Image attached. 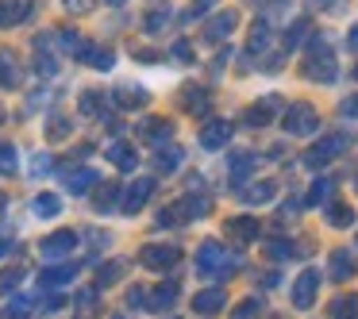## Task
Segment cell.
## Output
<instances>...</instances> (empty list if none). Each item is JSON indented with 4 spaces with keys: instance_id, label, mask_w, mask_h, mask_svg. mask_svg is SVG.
Returning <instances> with one entry per match:
<instances>
[{
    "instance_id": "d4e9b609",
    "label": "cell",
    "mask_w": 358,
    "mask_h": 319,
    "mask_svg": "<svg viewBox=\"0 0 358 319\" xmlns=\"http://www.w3.org/2000/svg\"><path fill=\"white\" fill-rule=\"evenodd\" d=\"M12 62H16L12 54H0V85H16V81H20V73H16V66H12Z\"/></svg>"
},
{
    "instance_id": "5bb4252c",
    "label": "cell",
    "mask_w": 358,
    "mask_h": 319,
    "mask_svg": "<svg viewBox=\"0 0 358 319\" xmlns=\"http://www.w3.org/2000/svg\"><path fill=\"white\" fill-rule=\"evenodd\" d=\"M350 273H355V258H350L347 250H335V254H331V277L335 281H347Z\"/></svg>"
},
{
    "instance_id": "8992f818",
    "label": "cell",
    "mask_w": 358,
    "mask_h": 319,
    "mask_svg": "<svg viewBox=\"0 0 358 319\" xmlns=\"http://www.w3.org/2000/svg\"><path fill=\"white\" fill-rule=\"evenodd\" d=\"M150 193H155V181H150V177L135 181V185L127 188V196H124V212H127V216H135V212L150 200Z\"/></svg>"
},
{
    "instance_id": "3957f363",
    "label": "cell",
    "mask_w": 358,
    "mask_h": 319,
    "mask_svg": "<svg viewBox=\"0 0 358 319\" xmlns=\"http://www.w3.org/2000/svg\"><path fill=\"white\" fill-rule=\"evenodd\" d=\"M347 135H327L324 142H320V147H312L308 154H304V162L312 165V170H316V165H324V162H331L335 154H343V150H347Z\"/></svg>"
},
{
    "instance_id": "74e56055",
    "label": "cell",
    "mask_w": 358,
    "mask_h": 319,
    "mask_svg": "<svg viewBox=\"0 0 358 319\" xmlns=\"http://www.w3.org/2000/svg\"><path fill=\"white\" fill-rule=\"evenodd\" d=\"M255 316H258V300L239 304V311H235V319H255Z\"/></svg>"
},
{
    "instance_id": "f6af8a7d",
    "label": "cell",
    "mask_w": 358,
    "mask_h": 319,
    "mask_svg": "<svg viewBox=\"0 0 358 319\" xmlns=\"http://www.w3.org/2000/svg\"><path fill=\"white\" fill-rule=\"evenodd\" d=\"M93 304H96V292H81L78 296V308H93Z\"/></svg>"
},
{
    "instance_id": "60d3db41",
    "label": "cell",
    "mask_w": 358,
    "mask_h": 319,
    "mask_svg": "<svg viewBox=\"0 0 358 319\" xmlns=\"http://www.w3.org/2000/svg\"><path fill=\"white\" fill-rule=\"evenodd\" d=\"M66 135H70V124H66V119H55V124H50V139H66Z\"/></svg>"
},
{
    "instance_id": "e575fe53",
    "label": "cell",
    "mask_w": 358,
    "mask_h": 319,
    "mask_svg": "<svg viewBox=\"0 0 358 319\" xmlns=\"http://www.w3.org/2000/svg\"><path fill=\"white\" fill-rule=\"evenodd\" d=\"M20 277H24V269H4L0 273V292H12L20 285Z\"/></svg>"
},
{
    "instance_id": "ab89813d",
    "label": "cell",
    "mask_w": 358,
    "mask_h": 319,
    "mask_svg": "<svg viewBox=\"0 0 358 319\" xmlns=\"http://www.w3.org/2000/svg\"><path fill=\"white\" fill-rule=\"evenodd\" d=\"M339 112H343L347 119H358V96H350V101H343V104H339Z\"/></svg>"
},
{
    "instance_id": "603a6c76",
    "label": "cell",
    "mask_w": 358,
    "mask_h": 319,
    "mask_svg": "<svg viewBox=\"0 0 358 319\" xmlns=\"http://www.w3.org/2000/svg\"><path fill=\"white\" fill-rule=\"evenodd\" d=\"M124 269H127V265H124V262H120V258H116V262L101 265V273H96V281H101V285H116V281L124 277Z\"/></svg>"
},
{
    "instance_id": "277c9868",
    "label": "cell",
    "mask_w": 358,
    "mask_h": 319,
    "mask_svg": "<svg viewBox=\"0 0 358 319\" xmlns=\"http://www.w3.org/2000/svg\"><path fill=\"white\" fill-rule=\"evenodd\" d=\"M285 131H293V135L316 131V108H308V104H293V108L285 112Z\"/></svg>"
},
{
    "instance_id": "52a82bcc",
    "label": "cell",
    "mask_w": 358,
    "mask_h": 319,
    "mask_svg": "<svg viewBox=\"0 0 358 319\" xmlns=\"http://www.w3.org/2000/svg\"><path fill=\"white\" fill-rule=\"evenodd\" d=\"M316 288H320V273L316 269L301 273V281H296V288H293V304L296 308H308V304L316 300Z\"/></svg>"
},
{
    "instance_id": "ee69618b",
    "label": "cell",
    "mask_w": 358,
    "mask_h": 319,
    "mask_svg": "<svg viewBox=\"0 0 358 319\" xmlns=\"http://www.w3.org/2000/svg\"><path fill=\"white\" fill-rule=\"evenodd\" d=\"M66 8H70V12H85V8H93V0H66Z\"/></svg>"
},
{
    "instance_id": "836d02e7",
    "label": "cell",
    "mask_w": 358,
    "mask_h": 319,
    "mask_svg": "<svg viewBox=\"0 0 358 319\" xmlns=\"http://www.w3.org/2000/svg\"><path fill=\"white\" fill-rule=\"evenodd\" d=\"M270 196H273V185H270V181H262V185H255L247 193V200L250 204H262V200H270Z\"/></svg>"
},
{
    "instance_id": "816d5d0a",
    "label": "cell",
    "mask_w": 358,
    "mask_h": 319,
    "mask_svg": "<svg viewBox=\"0 0 358 319\" xmlns=\"http://www.w3.org/2000/svg\"><path fill=\"white\" fill-rule=\"evenodd\" d=\"M0 208H4V196H0Z\"/></svg>"
},
{
    "instance_id": "6da1fadb",
    "label": "cell",
    "mask_w": 358,
    "mask_h": 319,
    "mask_svg": "<svg viewBox=\"0 0 358 319\" xmlns=\"http://www.w3.org/2000/svg\"><path fill=\"white\" fill-rule=\"evenodd\" d=\"M231 258H227V250L220 246V242H204L201 254H196V269H201V277H227L231 273Z\"/></svg>"
},
{
    "instance_id": "8d00e7d4",
    "label": "cell",
    "mask_w": 358,
    "mask_h": 319,
    "mask_svg": "<svg viewBox=\"0 0 358 319\" xmlns=\"http://www.w3.org/2000/svg\"><path fill=\"white\" fill-rule=\"evenodd\" d=\"M212 4H216V0H193V8H189L181 20H196V16H204V12L212 8Z\"/></svg>"
},
{
    "instance_id": "f35d334b",
    "label": "cell",
    "mask_w": 358,
    "mask_h": 319,
    "mask_svg": "<svg viewBox=\"0 0 358 319\" xmlns=\"http://www.w3.org/2000/svg\"><path fill=\"white\" fill-rule=\"evenodd\" d=\"M289 254H293L289 242H270V258H278V262H281V258H289Z\"/></svg>"
},
{
    "instance_id": "681fc988",
    "label": "cell",
    "mask_w": 358,
    "mask_h": 319,
    "mask_svg": "<svg viewBox=\"0 0 358 319\" xmlns=\"http://www.w3.org/2000/svg\"><path fill=\"white\" fill-rule=\"evenodd\" d=\"M4 254H8V242H4V239H0V258H4Z\"/></svg>"
},
{
    "instance_id": "5b68a950",
    "label": "cell",
    "mask_w": 358,
    "mask_h": 319,
    "mask_svg": "<svg viewBox=\"0 0 358 319\" xmlns=\"http://www.w3.org/2000/svg\"><path fill=\"white\" fill-rule=\"evenodd\" d=\"M73 246H78V235H73V231H58V235H50V239L43 242V258L55 262V258H66Z\"/></svg>"
},
{
    "instance_id": "b9f144b4",
    "label": "cell",
    "mask_w": 358,
    "mask_h": 319,
    "mask_svg": "<svg viewBox=\"0 0 358 319\" xmlns=\"http://www.w3.org/2000/svg\"><path fill=\"white\" fill-rule=\"evenodd\" d=\"M166 12H155V16H147V31H158V27H166Z\"/></svg>"
},
{
    "instance_id": "83f0119b",
    "label": "cell",
    "mask_w": 358,
    "mask_h": 319,
    "mask_svg": "<svg viewBox=\"0 0 358 319\" xmlns=\"http://www.w3.org/2000/svg\"><path fill=\"white\" fill-rule=\"evenodd\" d=\"M266 43H270V27H266V24H255V31H250V54L266 50Z\"/></svg>"
},
{
    "instance_id": "9a60e30c",
    "label": "cell",
    "mask_w": 358,
    "mask_h": 319,
    "mask_svg": "<svg viewBox=\"0 0 358 319\" xmlns=\"http://www.w3.org/2000/svg\"><path fill=\"white\" fill-rule=\"evenodd\" d=\"M235 27V12H224V16H216L208 24V43H220V39H227V31Z\"/></svg>"
},
{
    "instance_id": "cb8c5ba5",
    "label": "cell",
    "mask_w": 358,
    "mask_h": 319,
    "mask_svg": "<svg viewBox=\"0 0 358 319\" xmlns=\"http://www.w3.org/2000/svg\"><path fill=\"white\" fill-rule=\"evenodd\" d=\"M185 108H189V112H196V116H201V112L208 108V96H204V89H196V85H193V89H185Z\"/></svg>"
},
{
    "instance_id": "bcb514c9",
    "label": "cell",
    "mask_w": 358,
    "mask_h": 319,
    "mask_svg": "<svg viewBox=\"0 0 358 319\" xmlns=\"http://www.w3.org/2000/svg\"><path fill=\"white\" fill-rule=\"evenodd\" d=\"M127 304H131V308H139V304H143V292H139V288H131V292H127Z\"/></svg>"
},
{
    "instance_id": "7c38bea8",
    "label": "cell",
    "mask_w": 358,
    "mask_h": 319,
    "mask_svg": "<svg viewBox=\"0 0 358 319\" xmlns=\"http://www.w3.org/2000/svg\"><path fill=\"white\" fill-rule=\"evenodd\" d=\"M278 108H281L278 96H266V101L258 104V108H250V112H247V124H266L270 116H278Z\"/></svg>"
},
{
    "instance_id": "484cf974",
    "label": "cell",
    "mask_w": 358,
    "mask_h": 319,
    "mask_svg": "<svg viewBox=\"0 0 358 319\" xmlns=\"http://www.w3.org/2000/svg\"><path fill=\"white\" fill-rule=\"evenodd\" d=\"M181 158H185V154H181V150H162V154H158V173H170V170H178V165H181Z\"/></svg>"
},
{
    "instance_id": "c3c4849f",
    "label": "cell",
    "mask_w": 358,
    "mask_h": 319,
    "mask_svg": "<svg viewBox=\"0 0 358 319\" xmlns=\"http://www.w3.org/2000/svg\"><path fill=\"white\" fill-rule=\"evenodd\" d=\"M350 50H358V27L350 31Z\"/></svg>"
},
{
    "instance_id": "4316f807",
    "label": "cell",
    "mask_w": 358,
    "mask_h": 319,
    "mask_svg": "<svg viewBox=\"0 0 358 319\" xmlns=\"http://www.w3.org/2000/svg\"><path fill=\"white\" fill-rule=\"evenodd\" d=\"M0 173H4V177L16 173V150H12L8 142H0Z\"/></svg>"
},
{
    "instance_id": "ffe728a7",
    "label": "cell",
    "mask_w": 358,
    "mask_h": 319,
    "mask_svg": "<svg viewBox=\"0 0 358 319\" xmlns=\"http://www.w3.org/2000/svg\"><path fill=\"white\" fill-rule=\"evenodd\" d=\"M78 273V265H62V269H47L43 273V288H58V285H66V281Z\"/></svg>"
},
{
    "instance_id": "f546056e",
    "label": "cell",
    "mask_w": 358,
    "mask_h": 319,
    "mask_svg": "<svg viewBox=\"0 0 358 319\" xmlns=\"http://www.w3.org/2000/svg\"><path fill=\"white\" fill-rule=\"evenodd\" d=\"M120 193H124V188H116V185H104V193H96V208H101V212H108L112 204L120 200Z\"/></svg>"
},
{
    "instance_id": "7a4b0ae2",
    "label": "cell",
    "mask_w": 358,
    "mask_h": 319,
    "mask_svg": "<svg viewBox=\"0 0 358 319\" xmlns=\"http://www.w3.org/2000/svg\"><path fill=\"white\" fill-rule=\"evenodd\" d=\"M308 73L312 81H335V54H331V47H327L324 39H316L312 43V54H308Z\"/></svg>"
},
{
    "instance_id": "4fadbf2b",
    "label": "cell",
    "mask_w": 358,
    "mask_h": 319,
    "mask_svg": "<svg viewBox=\"0 0 358 319\" xmlns=\"http://www.w3.org/2000/svg\"><path fill=\"white\" fill-rule=\"evenodd\" d=\"M108 158L120 165V170H135V162H139V158H135V150L127 147V142H112V147H108Z\"/></svg>"
},
{
    "instance_id": "7bdbcfd3",
    "label": "cell",
    "mask_w": 358,
    "mask_h": 319,
    "mask_svg": "<svg viewBox=\"0 0 358 319\" xmlns=\"http://www.w3.org/2000/svg\"><path fill=\"white\" fill-rule=\"evenodd\" d=\"M47 170H50L47 154H39V158H35V162H31V173H35V177H39V173H47Z\"/></svg>"
},
{
    "instance_id": "9c48e42d",
    "label": "cell",
    "mask_w": 358,
    "mask_h": 319,
    "mask_svg": "<svg viewBox=\"0 0 358 319\" xmlns=\"http://www.w3.org/2000/svg\"><path fill=\"white\" fill-rule=\"evenodd\" d=\"M227 139H231V124H224V119H216V124H208V127H204V135H201V142H204L208 150H220Z\"/></svg>"
},
{
    "instance_id": "d590c367",
    "label": "cell",
    "mask_w": 358,
    "mask_h": 319,
    "mask_svg": "<svg viewBox=\"0 0 358 319\" xmlns=\"http://www.w3.org/2000/svg\"><path fill=\"white\" fill-rule=\"evenodd\" d=\"M81 112H85V116H101V93H85V96H81Z\"/></svg>"
},
{
    "instance_id": "f1b7e54d",
    "label": "cell",
    "mask_w": 358,
    "mask_h": 319,
    "mask_svg": "<svg viewBox=\"0 0 358 319\" xmlns=\"http://www.w3.org/2000/svg\"><path fill=\"white\" fill-rule=\"evenodd\" d=\"M31 208L39 212V216H58V208H62V200H58V196H39V200H35Z\"/></svg>"
},
{
    "instance_id": "e0dca14e",
    "label": "cell",
    "mask_w": 358,
    "mask_h": 319,
    "mask_svg": "<svg viewBox=\"0 0 358 319\" xmlns=\"http://www.w3.org/2000/svg\"><path fill=\"white\" fill-rule=\"evenodd\" d=\"M81 58L93 62L96 70H112V50L108 47H85V50H81Z\"/></svg>"
},
{
    "instance_id": "ac0fdd59",
    "label": "cell",
    "mask_w": 358,
    "mask_h": 319,
    "mask_svg": "<svg viewBox=\"0 0 358 319\" xmlns=\"http://www.w3.org/2000/svg\"><path fill=\"white\" fill-rule=\"evenodd\" d=\"M66 185L73 193H89V185H96V173L93 170H78V173H66Z\"/></svg>"
},
{
    "instance_id": "30bf717a",
    "label": "cell",
    "mask_w": 358,
    "mask_h": 319,
    "mask_svg": "<svg viewBox=\"0 0 358 319\" xmlns=\"http://www.w3.org/2000/svg\"><path fill=\"white\" fill-rule=\"evenodd\" d=\"M224 304H227V296L220 292V288H208V292H201V296L193 300V308L201 311V316H216V311L224 308Z\"/></svg>"
},
{
    "instance_id": "7dc6e473",
    "label": "cell",
    "mask_w": 358,
    "mask_h": 319,
    "mask_svg": "<svg viewBox=\"0 0 358 319\" xmlns=\"http://www.w3.org/2000/svg\"><path fill=\"white\" fill-rule=\"evenodd\" d=\"M173 54H178V58H193V50H189L185 43H178V47H173Z\"/></svg>"
},
{
    "instance_id": "7402d4cb",
    "label": "cell",
    "mask_w": 358,
    "mask_h": 319,
    "mask_svg": "<svg viewBox=\"0 0 358 319\" xmlns=\"http://www.w3.org/2000/svg\"><path fill=\"white\" fill-rule=\"evenodd\" d=\"M355 311H358V296H339V300L331 304L335 319H355Z\"/></svg>"
},
{
    "instance_id": "1f68e13d",
    "label": "cell",
    "mask_w": 358,
    "mask_h": 319,
    "mask_svg": "<svg viewBox=\"0 0 358 319\" xmlns=\"http://www.w3.org/2000/svg\"><path fill=\"white\" fill-rule=\"evenodd\" d=\"M327 193H331V181H316V185H312V193H308V200H304V204H324V200H327Z\"/></svg>"
},
{
    "instance_id": "2e32d148",
    "label": "cell",
    "mask_w": 358,
    "mask_h": 319,
    "mask_svg": "<svg viewBox=\"0 0 358 319\" xmlns=\"http://www.w3.org/2000/svg\"><path fill=\"white\" fill-rule=\"evenodd\" d=\"M139 135L147 142H166V139H170V124H166V119H147Z\"/></svg>"
},
{
    "instance_id": "f907efd6",
    "label": "cell",
    "mask_w": 358,
    "mask_h": 319,
    "mask_svg": "<svg viewBox=\"0 0 358 319\" xmlns=\"http://www.w3.org/2000/svg\"><path fill=\"white\" fill-rule=\"evenodd\" d=\"M108 4H124V0H108Z\"/></svg>"
},
{
    "instance_id": "d6986e66",
    "label": "cell",
    "mask_w": 358,
    "mask_h": 319,
    "mask_svg": "<svg viewBox=\"0 0 358 319\" xmlns=\"http://www.w3.org/2000/svg\"><path fill=\"white\" fill-rule=\"evenodd\" d=\"M173 296H178V285H173V281H166V285L158 288V292H150V308H155V311L170 308V304H173Z\"/></svg>"
},
{
    "instance_id": "4dcf8cb0",
    "label": "cell",
    "mask_w": 358,
    "mask_h": 319,
    "mask_svg": "<svg viewBox=\"0 0 358 319\" xmlns=\"http://www.w3.org/2000/svg\"><path fill=\"white\" fill-rule=\"evenodd\" d=\"M143 101H147V96H143L139 89H124V96L116 93V104H124V108H139Z\"/></svg>"
},
{
    "instance_id": "ba28073f",
    "label": "cell",
    "mask_w": 358,
    "mask_h": 319,
    "mask_svg": "<svg viewBox=\"0 0 358 319\" xmlns=\"http://www.w3.org/2000/svg\"><path fill=\"white\" fill-rule=\"evenodd\" d=\"M178 258L181 254L173 246H147V250H143V265H147V269H170Z\"/></svg>"
},
{
    "instance_id": "d6a6232c",
    "label": "cell",
    "mask_w": 358,
    "mask_h": 319,
    "mask_svg": "<svg viewBox=\"0 0 358 319\" xmlns=\"http://www.w3.org/2000/svg\"><path fill=\"white\" fill-rule=\"evenodd\" d=\"M350 219H355V212H350L347 204H331V223L335 227H347Z\"/></svg>"
},
{
    "instance_id": "44dd1931",
    "label": "cell",
    "mask_w": 358,
    "mask_h": 319,
    "mask_svg": "<svg viewBox=\"0 0 358 319\" xmlns=\"http://www.w3.org/2000/svg\"><path fill=\"white\" fill-rule=\"evenodd\" d=\"M255 170V154H235V162H231V181L239 185V181H247V173Z\"/></svg>"
},
{
    "instance_id": "8fae6325",
    "label": "cell",
    "mask_w": 358,
    "mask_h": 319,
    "mask_svg": "<svg viewBox=\"0 0 358 319\" xmlns=\"http://www.w3.org/2000/svg\"><path fill=\"white\" fill-rule=\"evenodd\" d=\"M227 235L231 239H239V242H250L258 235V219H250V216H239V219H231V227H227Z\"/></svg>"
}]
</instances>
